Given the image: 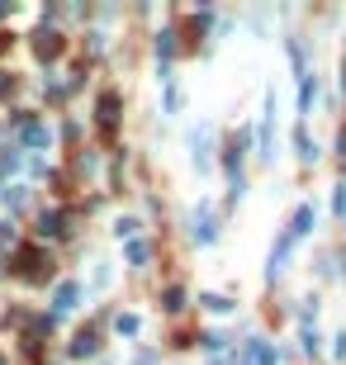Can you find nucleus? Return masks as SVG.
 I'll return each mask as SVG.
<instances>
[{"label":"nucleus","mask_w":346,"mask_h":365,"mask_svg":"<svg viewBox=\"0 0 346 365\" xmlns=\"http://www.w3.org/2000/svg\"><path fill=\"white\" fill-rule=\"evenodd\" d=\"M199 304H204V309H213V313H228V309H233V304H228V299H218V294H204Z\"/></svg>","instance_id":"obj_11"},{"label":"nucleus","mask_w":346,"mask_h":365,"mask_svg":"<svg viewBox=\"0 0 346 365\" xmlns=\"http://www.w3.org/2000/svg\"><path fill=\"white\" fill-rule=\"evenodd\" d=\"M76 299H81V289L67 280V285H57V294H53V304H57V313H67V309H76Z\"/></svg>","instance_id":"obj_2"},{"label":"nucleus","mask_w":346,"mask_h":365,"mask_svg":"<svg viewBox=\"0 0 346 365\" xmlns=\"http://www.w3.org/2000/svg\"><path fill=\"white\" fill-rule=\"evenodd\" d=\"M24 143L43 147V143H48V129H43V124H24Z\"/></svg>","instance_id":"obj_7"},{"label":"nucleus","mask_w":346,"mask_h":365,"mask_svg":"<svg viewBox=\"0 0 346 365\" xmlns=\"http://www.w3.org/2000/svg\"><path fill=\"white\" fill-rule=\"evenodd\" d=\"M294 147H299V156H304V161H313V156H318V143L308 138V129H299V133H294Z\"/></svg>","instance_id":"obj_4"},{"label":"nucleus","mask_w":346,"mask_h":365,"mask_svg":"<svg viewBox=\"0 0 346 365\" xmlns=\"http://www.w3.org/2000/svg\"><path fill=\"white\" fill-rule=\"evenodd\" d=\"M114 327H119L124 337H133V332H138V327H142V323H138L133 313H119V323H114Z\"/></svg>","instance_id":"obj_9"},{"label":"nucleus","mask_w":346,"mask_h":365,"mask_svg":"<svg viewBox=\"0 0 346 365\" xmlns=\"http://www.w3.org/2000/svg\"><path fill=\"white\" fill-rule=\"evenodd\" d=\"M313 95H318V81L304 76V81H299V109H308V104H313Z\"/></svg>","instance_id":"obj_6"},{"label":"nucleus","mask_w":346,"mask_h":365,"mask_svg":"<svg viewBox=\"0 0 346 365\" xmlns=\"http://www.w3.org/2000/svg\"><path fill=\"white\" fill-rule=\"evenodd\" d=\"M195 237H199V247H209V242H213V218H209V209L195 218Z\"/></svg>","instance_id":"obj_5"},{"label":"nucleus","mask_w":346,"mask_h":365,"mask_svg":"<svg viewBox=\"0 0 346 365\" xmlns=\"http://www.w3.org/2000/svg\"><path fill=\"white\" fill-rule=\"evenodd\" d=\"M129 261L142 266V261H147V242H133V247H129Z\"/></svg>","instance_id":"obj_12"},{"label":"nucleus","mask_w":346,"mask_h":365,"mask_svg":"<svg viewBox=\"0 0 346 365\" xmlns=\"http://www.w3.org/2000/svg\"><path fill=\"white\" fill-rule=\"evenodd\" d=\"M171 52H176V33L166 29V33H161V38H157V57H171Z\"/></svg>","instance_id":"obj_10"},{"label":"nucleus","mask_w":346,"mask_h":365,"mask_svg":"<svg viewBox=\"0 0 346 365\" xmlns=\"http://www.w3.org/2000/svg\"><path fill=\"white\" fill-rule=\"evenodd\" d=\"M90 351H95V337H90V332H85V337H76V356H90Z\"/></svg>","instance_id":"obj_13"},{"label":"nucleus","mask_w":346,"mask_h":365,"mask_svg":"<svg viewBox=\"0 0 346 365\" xmlns=\"http://www.w3.org/2000/svg\"><path fill=\"white\" fill-rule=\"evenodd\" d=\"M313 218H318V213H313V204H299V209H294V223H290V233H285V237H290V242H299V237L313 228Z\"/></svg>","instance_id":"obj_1"},{"label":"nucleus","mask_w":346,"mask_h":365,"mask_svg":"<svg viewBox=\"0 0 346 365\" xmlns=\"http://www.w3.org/2000/svg\"><path fill=\"white\" fill-rule=\"evenodd\" d=\"M114 109H119V95H100V124H114Z\"/></svg>","instance_id":"obj_8"},{"label":"nucleus","mask_w":346,"mask_h":365,"mask_svg":"<svg viewBox=\"0 0 346 365\" xmlns=\"http://www.w3.org/2000/svg\"><path fill=\"white\" fill-rule=\"evenodd\" d=\"M57 233H62V213L57 209L53 213H38V237H57Z\"/></svg>","instance_id":"obj_3"},{"label":"nucleus","mask_w":346,"mask_h":365,"mask_svg":"<svg viewBox=\"0 0 346 365\" xmlns=\"http://www.w3.org/2000/svg\"><path fill=\"white\" fill-rule=\"evenodd\" d=\"M114 233H119V237H133L138 223H133V218H119V228H114Z\"/></svg>","instance_id":"obj_14"}]
</instances>
